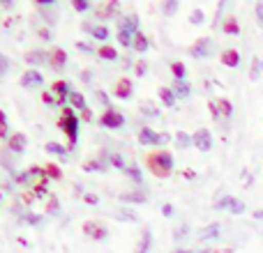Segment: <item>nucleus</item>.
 <instances>
[{
  "label": "nucleus",
  "mask_w": 263,
  "mask_h": 253,
  "mask_svg": "<svg viewBox=\"0 0 263 253\" xmlns=\"http://www.w3.org/2000/svg\"><path fill=\"white\" fill-rule=\"evenodd\" d=\"M51 95H53L55 104H65V99H69V95H72V90H69V83L67 81H55L53 86H51Z\"/></svg>",
  "instance_id": "6"
},
{
  "label": "nucleus",
  "mask_w": 263,
  "mask_h": 253,
  "mask_svg": "<svg viewBox=\"0 0 263 253\" xmlns=\"http://www.w3.org/2000/svg\"><path fill=\"white\" fill-rule=\"evenodd\" d=\"M162 212H164V217H171V214H173V207H171V205H164Z\"/></svg>",
  "instance_id": "52"
},
{
  "label": "nucleus",
  "mask_w": 263,
  "mask_h": 253,
  "mask_svg": "<svg viewBox=\"0 0 263 253\" xmlns=\"http://www.w3.org/2000/svg\"><path fill=\"white\" fill-rule=\"evenodd\" d=\"M173 253H192V251H187V249H176Z\"/></svg>",
  "instance_id": "59"
},
{
  "label": "nucleus",
  "mask_w": 263,
  "mask_h": 253,
  "mask_svg": "<svg viewBox=\"0 0 263 253\" xmlns=\"http://www.w3.org/2000/svg\"><path fill=\"white\" fill-rule=\"evenodd\" d=\"M222 30L227 32V35H238V32H240V26H238V21H236V18H233V16H229L227 21H224Z\"/></svg>",
  "instance_id": "24"
},
{
  "label": "nucleus",
  "mask_w": 263,
  "mask_h": 253,
  "mask_svg": "<svg viewBox=\"0 0 263 253\" xmlns=\"http://www.w3.org/2000/svg\"><path fill=\"white\" fill-rule=\"evenodd\" d=\"M120 200H123V203L141 205V203H145V194H143V191H134V194H123V196H120Z\"/></svg>",
  "instance_id": "22"
},
{
  "label": "nucleus",
  "mask_w": 263,
  "mask_h": 253,
  "mask_svg": "<svg viewBox=\"0 0 263 253\" xmlns=\"http://www.w3.org/2000/svg\"><path fill=\"white\" fill-rule=\"evenodd\" d=\"M134 72H136V76H145V72H148V65H145L143 60H136Z\"/></svg>",
  "instance_id": "41"
},
{
  "label": "nucleus",
  "mask_w": 263,
  "mask_h": 253,
  "mask_svg": "<svg viewBox=\"0 0 263 253\" xmlns=\"http://www.w3.org/2000/svg\"><path fill=\"white\" fill-rule=\"evenodd\" d=\"M26 62L28 65H42V62H49V53H44V51H30V53H26Z\"/></svg>",
  "instance_id": "19"
},
{
  "label": "nucleus",
  "mask_w": 263,
  "mask_h": 253,
  "mask_svg": "<svg viewBox=\"0 0 263 253\" xmlns=\"http://www.w3.org/2000/svg\"><path fill=\"white\" fill-rule=\"evenodd\" d=\"M0 198H3V194H0Z\"/></svg>",
  "instance_id": "61"
},
{
  "label": "nucleus",
  "mask_w": 263,
  "mask_h": 253,
  "mask_svg": "<svg viewBox=\"0 0 263 253\" xmlns=\"http://www.w3.org/2000/svg\"><path fill=\"white\" fill-rule=\"evenodd\" d=\"M134 35H136V32H129V30H118V41L125 46V49H127V46L134 44Z\"/></svg>",
  "instance_id": "31"
},
{
  "label": "nucleus",
  "mask_w": 263,
  "mask_h": 253,
  "mask_svg": "<svg viewBox=\"0 0 263 253\" xmlns=\"http://www.w3.org/2000/svg\"><path fill=\"white\" fill-rule=\"evenodd\" d=\"M95 97H97V99L102 101V104L106 106V109H111V106H109V95H106L104 90H97V92H95Z\"/></svg>",
  "instance_id": "47"
},
{
  "label": "nucleus",
  "mask_w": 263,
  "mask_h": 253,
  "mask_svg": "<svg viewBox=\"0 0 263 253\" xmlns=\"http://www.w3.org/2000/svg\"><path fill=\"white\" fill-rule=\"evenodd\" d=\"M217 109H219V113H222L224 118H231L233 115V106H231V101L229 99H217Z\"/></svg>",
  "instance_id": "32"
},
{
  "label": "nucleus",
  "mask_w": 263,
  "mask_h": 253,
  "mask_svg": "<svg viewBox=\"0 0 263 253\" xmlns=\"http://www.w3.org/2000/svg\"><path fill=\"white\" fill-rule=\"evenodd\" d=\"M42 101H44V104H55V99H53L51 92H42Z\"/></svg>",
  "instance_id": "48"
},
{
  "label": "nucleus",
  "mask_w": 263,
  "mask_h": 253,
  "mask_svg": "<svg viewBox=\"0 0 263 253\" xmlns=\"http://www.w3.org/2000/svg\"><path fill=\"white\" fill-rule=\"evenodd\" d=\"M254 217H256V219H263V209H256V212H254Z\"/></svg>",
  "instance_id": "58"
},
{
  "label": "nucleus",
  "mask_w": 263,
  "mask_h": 253,
  "mask_svg": "<svg viewBox=\"0 0 263 253\" xmlns=\"http://www.w3.org/2000/svg\"><path fill=\"white\" fill-rule=\"evenodd\" d=\"M81 120H86V122H92V113H90V111H81Z\"/></svg>",
  "instance_id": "51"
},
{
  "label": "nucleus",
  "mask_w": 263,
  "mask_h": 253,
  "mask_svg": "<svg viewBox=\"0 0 263 253\" xmlns=\"http://www.w3.org/2000/svg\"><path fill=\"white\" fill-rule=\"evenodd\" d=\"M261 69H263V58H261Z\"/></svg>",
  "instance_id": "60"
},
{
  "label": "nucleus",
  "mask_w": 263,
  "mask_h": 253,
  "mask_svg": "<svg viewBox=\"0 0 263 253\" xmlns=\"http://www.w3.org/2000/svg\"><path fill=\"white\" fill-rule=\"evenodd\" d=\"M208 111H210V115H213V120L222 118V113H219V109H217V101H208Z\"/></svg>",
  "instance_id": "44"
},
{
  "label": "nucleus",
  "mask_w": 263,
  "mask_h": 253,
  "mask_svg": "<svg viewBox=\"0 0 263 253\" xmlns=\"http://www.w3.org/2000/svg\"><path fill=\"white\" fill-rule=\"evenodd\" d=\"M136 138H139L141 145H162L168 140V134H157V131H153L150 126H143V129H139Z\"/></svg>",
  "instance_id": "3"
},
{
  "label": "nucleus",
  "mask_w": 263,
  "mask_h": 253,
  "mask_svg": "<svg viewBox=\"0 0 263 253\" xmlns=\"http://www.w3.org/2000/svg\"><path fill=\"white\" fill-rule=\"evenodd\" d=\"M40 37H42V39H49V30H46V28H42V30H40Z\"/></svg>",
  "instance_id": "54"
},
{
  "label": "nucleus",
  "mask_w": 263,
  "mask_h": 253,
  "mask_svg": "<svg viewBox=\"0 0 263 253\" xmlns=\"http://www.w3.org/2000/svg\"><path fill=\"white\" fill-rule=\"evenodd\" d=\"M0 138H9L7 136V124H0Z\"/></svg>",
  "instance_id": "53"
},
{
  "label": "nucleus",
  "mask_w": 263,
  "mask_h": 253,
  "mask_svg": "<svg viewBox=\"0 0 263 253\" xmlns=\"http://www.w3.org/2000/svg\"><path fill=\"white\" fill-rule=\"evenodd\" d=\"M100 122H102V126H106V129H120V126L125 124V115L116 109H106L104 113H102Z\"/></svg>",
  "instance_id": "4"
},
{
  "label": "nucleus",
  "mask_w": 263,
  "mask_h": 253,
  "mask_svg": "<svg viewBox=\"0 0 263 253\" xmlns=\"http://www.w3.org/2000/svg\"><path fill=\"white\" fill-rule=\"evenodd\" d=\"M176 9H178V3H176V0H168V3L162 5V14H166V16H171Z\"/></svg>",
  "instance_id": "37"
},
{
  "label": "nucleus",
  "mask_w": 263,
  "mask_h": 253,
  "mask_svg": "<svg viewBox=\"0 0 263 253\" xmlns=\"http://www.w3.org/2000/svg\"><path fill=\"white\" fill-rule=\"evenodd\" d=\"M173 166H176V163H173V154L168 152V150H153V152H148V157H145V168H148L155 177H159V180L171 177Z\"/></svg>",
  "instance_id": "1"
},
{
  "label": "nucleus",
  "mask_w": 263,
  "mask_h": 253,
  "mask_svg": "<svg viewBox=\"0 0 263 253\" xmlns=\"http://www.w3.org/2000/svg\"><path fill=\"white\" fill-rule=\"evenodd\" d=\"M46 152H51V154H58V157H67V152H69V150L65 147V145H60V143H46Z\"/></svg>",
  "instance_id": "29"
},
{
  "label": "nucleus",
  "mask_w": 263,
  "mask_h": 253,
  "mask_svg": "<svg viewBox=\"0 0 263 253\" xmlns=\"http://www.w3.org/2000/svg\"><path fill=\"white\" fill-rule=\"evenodd\" d=\"M44 83V76H42L37 69H28L26 74L21 76V86L23 88H30V86H42Z\"/></svg>",
  "instance_id": "12"
},
{
  "label": "nucleus",
  "mask_w": 263,
  "mask_h": 253,
  "mask_svg": "<svg viewBox=\"0 0 263 253\" xmlns=\"http://www.w3.org/2000/svg\"><path fill=\"white\" fill-rule=\"evenodd\" d=\"M254 12H256V23H259V26H263V0H261V3H256Z\"/></svg>",
  "instance_id": "46"
},
{
  "label": "nucleus",
  "mask_w": 263,
  "mask_h": 253,
  "mask_svg": "<svg viewBox=\"0 0 263 253\" xmlns=\"http://www.w3.org/2000/svg\"><path fill=\"white\" fill-rule=\"evenodd\" d=\"M58 129L67 136V147L72 150L74 145H77V138H79V118L74 115V111L69 109V106H63V109H60Z\"/></svg>",
  "instance_id": "2"
},
{
  "label": "nucleus",
  "mask_w": 263,
  "mask_h": 253,
  "mask_svg": "<svg viewBox=\"0 0 263 253\" xmlns=\"http://www.w3.org/2000/svg\"><path fill=\"white\" fill-rule=\"evenodd\" d=\"M7 72H9V58L5 53H0V76H5Z\"/></svg>",
  "instance_id": "40"
},
{
  "label": "nucleus",
  "mask_w": 263,
  "mask_h": 253,
  "mask_svg": "<svg viewBox=\"0 0 263 253\" xmlns=\"http://www.w3.org/2000/svg\"><path fill=\"white\" fill-rule=\"evenodd\" d=\"M83 30H88L95 39H100V41L109 39V28L106 26H88V23H83Z\"/></svg>",
  "instance_id": "16"
},
{
  "label": "nucleus",
  "mask_w": 263,
  "mask_h": 253,
  "mask_svg": "<svg viewBox=\"0 0 263 253\" xmlns=\"http://www.w3.org/2000/svg\"><path fill=\"white\" fill-rule=\"evenodd\" d=\"M97 55H100L102 60H116V58H118V51H116L114 46H100Z\"/></svg>",
  "instance_id": "25"
},
{
  "label": "nucleus",
  "mask_w": 263,
  "mask_h": 253,
  "mask_svg": "<svg viewBox=\"0 0 263 253\" xmlns=\"http://www.w3.org/2000/svg\"><path fill=\"white\" fill-rule=\"evenodd\" d=\"M26 136L21 134V131H16V134H12L7 138V145H9V150H12V152H16V154H21L23 150H26Z\"/></svg>",
  "instance_id": "13"
},
{
  "label": "nucleus",
  "mask_w": 263,
  "mask_h": 253,
  "mask_svg": "<svg viewBox=\"0 0 263 253\" xmlns=\"http://www.w3.org/2000/svg\"><path fill=\"white\" fill-rule=\"evenodd\" d=\"M118 30H129V32H139V16L136 14H127L118 21Z\"/></svg>",
  "instance_id": "15"
},
{
  "label": "nucleus",
  "mask_w": 263,
  "mask_h": 253,
  "mask_svg": "<svg viewBox=\"0 0 263 253\" xmlns=\"http://www.w3.org/2000/svg\"><path fill=\"white\" fill-rule=\"evenodd\" d=\"M132 92H134V83H132V78H118V83H116L114 88V95L118 97V99H129Z\"/></svg>",
  "instance_id": "9"
},
{
  "label": "nucleus",
  "mask_w": 263,
  "mask_h": 253,
  "mask_svg": "<svg viewBox=\"0 0 263 253\" xmlns=\"http://www.w3.org/2000/svg\"><path fill=\"white\" fill-rule=\"evenodd\" d=\"M159 99H162V104L166 106V109H171V106H176V99H178V97L173 95L171 88H159Z\"/></svg>",
  "instance_id": "21"
},
{
  "label": "nucleus",
  "mask_w": 263,
  "mask_h": 253,
  "mask_svg": "<svg viewBox=\"0 0 263 253\" xmlns=\"http://www.w3.org/2000/svg\"><path fill=\"white\" fill-rule=\"evenodd\" d=\"M79 49H81V51H90V46H88V44H83V41H79Z\"/></svg>",
  "instance_id": "55"
},
{
  "label": "nucleus",
  "mask_w": 263,
  "mask_h": 253,
  "mask_svg": "<svg viewBox=\"0 0 263 253\" xmlns=\"http://www.w3.org/2000/svg\"><path fill=\"white\" fill-rule=\"evenodd\" d=\"M83 200H86L88 205H97V196L95 194H86V196H83Z\"/></svg>",
  "instance_id": "50"
},
{
  "label": "nucleus",
  "mask_w": 263,
  "mask_h": 253,
  "mask_svg": "<svg viewBox=\"0 0 263 253\" xmlns=\"http://www.w3.org/2000/svg\"><path fill=\"white\" fill-rule=\"evenodd\" d=\"M109 161L114 163V166L118 168V171H123V173H125V168H127V166H125V161L118 157V154H109Z\"/></svg>",
  "instance_id": "39"
},
{
  "label": "nucleus",
  "mask_w": 263,
  "mask_h": 253,
  "mask_svg": "<svg viewBox=\"0 0 263 253\" xmlns=\"http://www.w3.org/2000/svg\"><path fill=\"white\" fill-rule=\"evenodd\" d=\"M0 124H7V118H5L3 111H0Z\"/></svg>",
  "instance_id": "57"
},
{
  "label": "nucleus",
  "mask_w": 263,
  "mask_h": 253,
  "mask_svg": "<svg viewBox=\"0 0 263 253\" xmlns=\"http://www.w3.org/2000/svg\"><path fill=\"white\" fill-rule=\"evenodd\" d=\"M49 65L53 69H63L65 65H67V51L60 49V46H55V49L49 51Z\"/></svg>",
  "instance_id": "10"
},
{
  "label": "nucleus",
  "mask_w": 263,
  "mask_h": 253,
  "mask_svg": "<svg viewBox=\"0 0 263 253\" xmlns=\"http://www.w3.org/2000/svg\"><path fill=\"white\" fill-rule=\"evenodd\" d=\"M44 173H46V177H49V180H60V177H63V171H60L55 163H46Z\"/></svg>",
  "instance_id": "30"
},
{
  "label": "nucleus",
  "mask_w": 263,
  "mask_h": 253,
  "mask_svg": "<svg viewBox=\"0 0 263 253\" xmlns=\"http://www.w3.org/2000/svg\"><path fill=\"white\" fill-rule=\"evenodd\" d=\"M190 23H203V12H201V9H194V12L190 14Z\"/></svg>",
  "instance_id": "42"
},
{
  "label": "nucleus",
  "mask_w": 263,
  "mask_h": 253,
  "mask_svg": "<svg viewBox=\"0 0 263 253\" xmlns=\"http://www.w3.org/2000/svg\"><path fill=\"white\" fill-rule=\"evenodd\" d=\"M219 60H222V65L224 67H238L240 65V53H238L236 49H227L222 55H219Z\"/></svg>",
  "instance_id": "14"
},
{
  "label": "nucleus",
  "mask_w": 263,
  "mask_h": 253,
  "mask_svg": "<svg viewBox=\"0 0 263 253\" xmlns=\"http://www.w3.org/2000/svg\"><path fill=\"white\" fill-rule=\"evenodd\" d=\"M125 175H129L132 180L136 182V184H141V180H143V175H141V168L136 166V163H129V166L125 168Z\"/></svg>",
  "instance_id": "28"
},
{
  "label": "nucleus",
  "mask_w": 263,
  "mask_h": 253,
  "mask_svg": "<svg viewBox=\"0 0 263 253\" xmlns=\"http://www.w3.org/2000/svg\"><path fill=\"white\" fill-rule=\"evenodd\" d=\"M69 104L77 111H86V99H83L81 92H72V95H69Z\"/></svg>",
  "instance_id": "23"
},
{
  "label": "nucleus",
  "mask_w": 263,
  "mask_h": 253,
  "mask_svg": "<svg viewBox=\"0 0 263 253\" xmlns=\"http://www.w3.org/2000/svg\"><path fill=\"white\" fill-rule=\"evenodd\" d=\"M46 212H49V214H55V212H58V200H55V196H51L49 205H46Z\"/></svg>",
  "instance_id": "45"
},
{
  "label": "nucleus",
  "mask_w": 263,
  "mask_h": 253,
  "mask_svg": "<svg viewBox=\"0 0 263 253\" xmlns=\"http://www.w3.org/2000/svg\"><path fill=\"white\" fill-rule=\"evenodd\" d=\"M210 49H213L210 39H199V41H194V44L190 46V55H194V58H208Z\"/></svg>",
  "instance_id": "11"
},
{
  "label": "nucleus",
  "mask_w": 263,
  "mask_h": 253,
  "mask_svg": "<svg viewBox=\"0 0 263 253\" xmlns=\"http://www.w3.org/2000/svg\"><path fill=\"white\" fill-rule=\"evenodd\" d=\"M83 171L88 173H95V171H106V166L102 161H86V166H83Z\"/></svg>",
  "instance_id": "36"
},
{
  "label": "nucleus",
  "mask_w": 263,
  "mask_h": 253,
  "mask_svg": "<svg viewBox=\"0 0 263 253\" xmlns=\"http://www.w3.org/2000/svg\"><path fill=\"white\" fill-rule=\"evenodd\" d=\"M148 249H150V233H145L143 240H141V244H139V249H136L134 253H148Z\"/></svg>",
  "instance_id": "38"
},
{
  "label": "nucleus",
  "mask_w": 263,
  "mask_h": 253,
  "mask_svg": "<svg viewBox=\"0 0 263 253\" xmlns=\"http://www.w3.org/2000/svg\"><path fill=\"white\" fill-rule=\"evenodd\" d=\"M192 143H194V147L201 150V152H210V150H213V134H210L208 129H199L192 136Z\"/></svg>",
  "instance_id": "5"
},
{
  "label": "nucleus",
  "mask_w": 263,
  "mask_h": 253,
  "mask_svg": "<svg viewBox=\"0 0 263 253\" xmlns=\"http://www.w3.org/2000/svg\"><path fill=\"white\" fill-rule=\"evenodd\" d=\"M81 81H90V72H83L81 74Z\"/></svg>",
  "instance_id": "56"
},
{
  "label": "nucleus",
  "mask_w": 263,
  "mask_h": 253,
  "mask_svg": "<svg viewBox=\"0 0 263 253\" xmlns=\"http://www.w3.org/2000/svg\"><path fill=\"white\" fill-rule=\"evenodd\" d=\"M215 209H229V212H233V214H242L245 212V203L238 200V198L227 196V198H222L219 203H215Z\"/></svg>",
  "instance_id": "8"
},
{
  "label": "nucleus",
  "mask_w": 263,
  "mask_h": 253,
  "mask_svg": "<svg viewBox=\"0 0 263 253\" xmlns=\"http://www.w3.org/2000/svg\"><path fill=\"white\" fill-rule=\"evenodd\" d=\"M176 143H178V147H182V150H187V147H192V136L190 134H185V131H178L176 134Z\"/></svg>",
  "instance_id": "27"
},
{
  "label": "nucleus",
  "mask_w": 263,
  "mask_h": 253,
  "mask_svg": "<svg viewBox=\"0 0 263 253\" xmlns=\"http://www.w3.org/2000/svg\"><path fill=\"white\" fill-rule=\"evenodd\" d=\"M148 46H150V41H148V37L143 35V32H136L134 35V44H132V49L136 51V53H145V51H148Z\"/></svg>",
  "instance_id": "20"
},
{
  "label": "nucleus",
  "mask_w": 263,
  "mask_h": 253,
  "mask_svg": "<svg viewBox=\"0 0 263 253\" xmlns=\"http://www.w3.org/2000/svg\"><path fill=\"white\" fill-rule=\"evenodd\" d=\"M83 233H86L88 237H92V240H104L106 235H109V230H106V226H102L100 221H86L83 223Z\"/></svg>",
  "instance_id": "7"
},
{
  "label": "nucleus",
  "mask_w": 263,
  "mask_h": 253,
  "mask_svg": "<svg viewBox=\"0 0 263 253\" xmlns=\"http://www.w3.org/2000/svg\"><path fill=\"white\" fill-rule=\"evenodd\" d=\"M219 233V226L217 223H213V226H208V228H203L201 230V240H210V237H215Z\"/></svg>",
  "instance_id": "34"
},
{
  "label": "nucleus",
  "mask_w": 263,
  "mask_h": 253,
  "mask_svg": "<svg viewBox=\"0 0 263 253\" xmlns=\"http://www.w3.org/2000/svg\"><path fill=\"white\" fill-rule=\"evenodd\" d=\"M171 90H173V95L180 97V99H187V97H192V86L187 81H176Z\"/></svg>",
  "instance_id": "17"
},
{
  "label": "nucleus",
  "mask_w": 263,
  "mask_h": 253,
  "mask_svg": "<svg viewBox=\"0 0 263 253\" xmlns=\"http://www.w3.org/2000/svg\"><path fill=\"white\" fill-rule=\"evenodd\" d=\"M118 217H123V219H132V221H136V214L127 212V209H120V212H118Z\"/></svg>",
  "instance_id": "49"
},
{
  "label": "nucleus",
  "mask_w": 263,
  "mask_h": 253,
  "mask_svg": "<svg viewBox=\"0 0 263 253\" xmlns=\"http://www.w3.org/2000/svg\"><path fill=\"white\" fill-rule=\"evenodd\" d=\"M141 111H143L145 115H150V118H157V115H159L157 106H155V104H150V101H143V104H141Z\"/></svg>",
  "instance_id": "33"
},
{
  "label": "nucleus",
  "mask_w": 263,
  "mask_h": 253,
  "mask_svg": "<svg viewBox=\"0 0 263 253\" xmlns=\"http://www.w3.org/2000/svg\"><path fill=\"white\" fill-rule=\"evenodd\" d=\"M116 12H118V3H116V0H111V3L100 5V7H97V18H111Z\"/></svg>",
  "instance_id": "18"
},
{
  "label": "nucleus",
  "mask_w": 263,
  "mask_h": 253,
  "mask_svg": "<svg viewBox=\"0 0 263 253\" xmlns=\"http://www.w3.org/2000/svg\"><path fill=\"white\" fill-rule=\"evenodd\" d=\"M185 72H187V69H185V65H182V62H178V60H176V62H171V74H173V78H176V81H185Z\"/></svg>",
  "instance_id": "26"
},
{
  "label": "nucleus",
  "mask_w": 263,
  "mask_h": 253,
  "mask_svg": "<svg viewBox=\"0 0 263 253\" xmlns=\"http://www.w3.org/2000/svg\"><path fill=\"white\" fill-rule=\"evenodd\" d=\"M72 7L77 9V12H88V7H90V5H88L86 0H72Z\"/></svg>",
  "instance_id": "43"
},
{
  "label": "nucleus",
  "mask_w": 263,
  "mask_h": 253,
  "mask_svg": "<svg viewBox=\"0 0 263 253\" xmlns=\"http://www.w3.org/2000/svg\"><path fill=\"white\" fill-rule=\"evenodd\" d=\"M259 76H261V60H259V58H254V60H252V72H250V78H252V81H256Z\"/></svg>",
  "instance_id": "35"
}]
</instances>
